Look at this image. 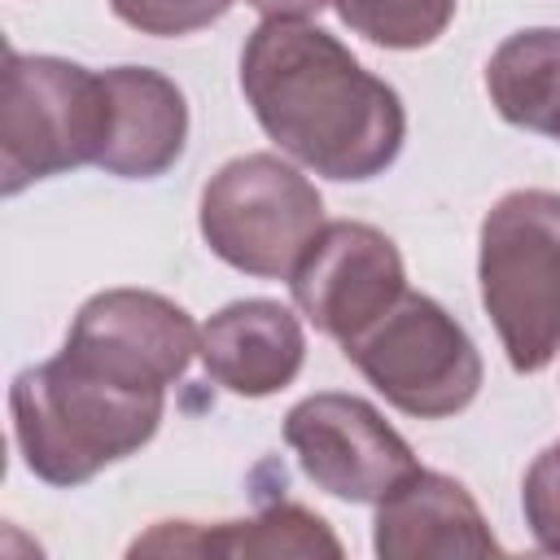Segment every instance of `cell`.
Segmentation results:
<instances>
[{
	"mask_svg": "<svg viewBox=\"0 0 560 560\" xmlns=\"http://www.w3.org/2000/svg\"><path fill=\"white\" fill-rule=\"evenodd\" d=\"M372 547L381 560H438V556H499L477 499L464 481L416 468L381 503L372 521Z\"/></svg>",
	"mask_w": 560,
	"mask_h": 560,
	"instance_id": "obj_10",
	"label": "cell"
},
{
	"mask_svg": "<svg viewBox=\"0 0 560 560\" xmlns=\"http://www.w3.org/2000/svg\"><path fill=\"white\" fill-rule=\"evenodd\" d=\"M298 311L332 341L359 337L407 293V267L398 245L359 219H332L315 232L302 262L289 276Z\"/></svg>",
	"mask_w": 560,
	"mask_h": 560,
	"instance_id": "obj_8",
	"label": "cell"
},
{
	"mask_svg": "<svg viewBox=\"0 0 560 560\" xmlns=\"http://www.w3.org/2000/svg\"><path fill=\"white\" fill-rule=\"evenodd\" d=\"M481 306L516 372H542L560 354V192L512 188L477 241Z\"/></svg>",
	"mask_w": 560,
	"mask_h": 560,
	"instance_id": "obj_3",
	"label": "cell"
},
{
	"mask_svg": "<svg viewBox=\"0 0 560 560\" xmlns=\"http://www.w3.org/2000/svg\"><path fill=\"white\" fill-rule=\"evenodd\" d=\"M197 223L210 254L228 267L258 280H289L324 228V197L284 158L245 153L206 179Z\"/></svg>",
	"mask_w": 560,
	"mask_h": 560,
	"instance_id": "obj_5",
	"label": "cell"
},
{
	"mask_svg": "<svg viewBox=\"0 0 560 560\" xmlns=\"http://www.w3.org/2000/svg\"><path fill=\"white\" fill-rule=\"evenodd\" d=\"M341 350L389 407L416 420L464 411L486 376L468 328L442 302L411 289Z\"/></svg>",
	"mask_w": 560,
	"mask_h": 560,
	"instance_id": "obj_6",
	"label": "cell"
},
{
	"mask_svg": "<svg viewBox=\"0 0 560 560\" xmlns=\"http://www.w3.org/2000/svg\"><path fill=\"white\" fill-rule=\"evenodd\" d=\"M109 88V144L101 153V171L118 179H158L166 175L188 140V101L162 70L149 66H114L105 70Z\"/></svg>",
	"mask_w": 560,
	"mask_h": 560,
	"instance_id": "obj_12",
	"label": "cell"
},
{
	"mask_svg": "<svg viewBox=\"0 0 560 560\" xmlns=\"http://www.w3.org/2000/svg\"><path fill=\"white\" fill-rule=\"evenodd\" d=\"M127 556H341L324 516L302 503H271L249 521H158Z\"/></svg>",
	"mask_w": 560,
	"mask_h": 560,
	"instance_id": "obj_13",
	"label": "cell"
},
{
	"mask_svg": "<svg viewBox=\"0 0 560 560\" xmlns=\"http://www.w3.org/2000/svg\"><path fill=\"white\" fill-rule=\"evenodd\" d=\"M61 350L127 385L166 389L201 350V328L179 302L162 293L105 289L79 306Z\"/></svg>",
	"mask_w": 560,
	"mask_h": 560,
	"instance_id": "obj_9",
	"label": "cell"
},
{
	"mask_svg": "<svg viewBox=\"0 0 560 560\" xmlns=\"http://www.w3.org/2000/svg\"><path fill=\"white\" fill-rule=\"evenodd\" d=\"M332 4L354 35L381 48H424L455 18V0H332Z\"/></svg>",
	"mask_w": 560,
	"mask_h": 560,
	"instance_id": "obj_15",
	"label": "cell"
},
{
	"mask_svg": "<svg viewBox=\"0 0 560 560\" xmlns=\"http://www.w3.org/2000/svg\"><path fill=\"white\" fill-rule=\"evenodd\" d=\"M109 118L105 70L9 48L0 88V192L18 197L35 179L101 162Z\"/></svg>",
	"mask_w": 560,
	"mask_h": 560,
	"instance_id": "obj_4",
	"label": "cell"
},
{
	"mask_svg": "<svg viewBox=\"0 0 560 560\" xmlns=\"http://www.w3.org/2000/svg\"><path fill=\"white\" fill-rule=\"evenodd\" d=\"M284 442L302 472L332 499L381 503L407 472H416V451L407 438L359 394H311L289 407Z\"/></svg>",
	"mask_w": 560,
	"mask_h": 560,
	"instance_id": "obj_7",
	"label": "cell"
},
{
	"mask_svg": "<svg viewBox=\"0 0 560 560\" xmlns=\"http://www.w3.org/2000/svg\"><path fill=\"white\" fill-rule=\"evenodd\" d=\"M9 411L22 464L39 481L70 490L136 455L158 433L166 389L127 385L61 350L13 376Z\"/></svg>",
	"mask_w": 560,
	"mask_h": 560,
	"instance_id": "obj_2",
	"label": "cell"
},
{
	"mask_svg": "<svg viewBox=\"0 0 560 560\" xmlns=\"http://www.w3.org/2000/svg\"><path fill=\"white\" fill-rule=\"evenodd\" d=\"M201 368L241 398H267L302 372L306 337L298 315L271 298H245L214 311L201 328Z\"/></svg>",
	"mask_w": 560,
	"mask_h": 560,
	"instance_id": "obj_11",
	"label": "cell"
},
{
	"mask_svg": "<svg viewBox=\"0 0 560 560\" xmlns=\"http://www.w3.org/2000/svg\"><path fill=\"white\" fill-rule=\"evenodd\" d=\"M114 18L127 22L140 35H192L210 22H219L232 0H109Z\"/></svg>",
	"mask_w": 560,
	"mask_h": 560,
	"instance_id": "obj_16",
	"label": "cell"
},
{
	"mask_svg": "<svg viewBox=\"0 0 560 560\" xmlns=\"http://www.w3.org/2000/svg\"><path fill=\"white\" fill-rule=\"evenodd\" d=\"M241 92L258 127L324 179L381 175L407 136L398 92L311 22L262 18L241 48Z\"/></svg>",
	"mask_w": 560,
	"mask_h": 560,
	"instance_id": "obj_1",
	"label": "cell"
},
{
	"mask_svg": "<svg viewBox=\"0 0 560 560\" xmlns=\"http://www.w3.org/2000/svg\"><path fill=\"white\" fill-rule=\"evenodd\" d=\"M486 92L503 122L560 140V26L508 35L486 61Z\"/></svg>",
	"mask_w": 560,
	"mask_h": 560,
	"instance_id": "obj_14",
	"label": "cell"
},
{
	"mask_svg": "<svg viewBox=\"0 0 560 560\" xmlns=\"http://www.w3.org/2000/svg\"><path fill=\"white\" fill-rule=\"evenodd\" d=\"M249 9H258L262 18H289V22H306L311 13L328 9L332 0H245Z\"/></svg>",
	"mask_w": 560,
	"mask_h": 560,
	"instance_id": "obj_18",
	"label": "cell"
},
{
	"mask_svg": "<svg viewBox=\"0 0 560 560\" xmlns=\"http://www.w3.org/2000/svg\"><path fill=\"white\" fill-rule=\"evenodd\" d=\"M521 512L534 534V542L551 556H560V442L534 455L521 481Z\"/></svg>",
	"mask_w": 560,
	"mask_h": 560,
	"instance_id": "obj_17",
	"label": "cell"
}]
</instances>
